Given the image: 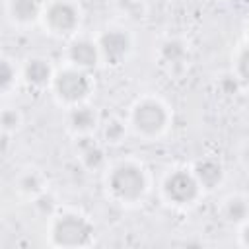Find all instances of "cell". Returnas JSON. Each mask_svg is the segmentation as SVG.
I'll use <instances>...</instances> for the list:
<instances>
[{"label":"cell","mask_w":249,"mask_h":249,"mask_svg":"<svg viewBox=\"0 0 249 249\" xmlns=\"http://www.w3.org/2000/svg\"><path fill=\"white\" fill-rule=\"evenodd\" d=\"M99 124H101L99 115L95 107H91L89 103H82V105L66 109V126L76 138L91 136L99 128Z\"/></svg>","instance_id":"8fae6325"},{"label":"cell","mask_w":249,"mask_h":249,"mask_svg":"<svg viewBox=\"0 0 249 249\" xmlns=\"http://www.w3.org/2000/svg\"><path fill=\"white\" fill-rule=\"evenodd\" d=\"M243 2H245V4H249V0H243Z\"/></svg>","instance_id":"d4e9b609"},{"label":"cell","mask_w":249,"mask_h":249,"mask_svg":"<svg viewBox=\"0 0 249 249\" xmlns=\"http://www.w3.org/2000/svg\"><path fill=\"white\" fill-rule=\"evenodd\" d=\"M128 126L142 140H158L171 124L169 105L158 95H142L128 109Z\"/></svg>","instance_id":"3957f363"},{"label":"cell","mask_w":249,"mask_h":249,"mask_svg":"<svg viewBox=\"0 0 249 249\" xmlns=\"http://www.w3.org/2000/svg\"><path fill=\"white\" fill-rule=\"evenodd\" d=\"M45 0H6V18L14 27H29L41 21Z\"/></svg>","instance_id":"30bf717a"},{"label":"cell","mask_w":249,"mask_h":249,"mask_svg":"<svg viewBox=\"0 0 249 249\" xmlns=\"http://www.w3.org/2000/svg\"><path fill=\"white\" fill-rule=\"evenodd\" d=\"M56 68L45 56H29L21 64V82L31 89H51Z\"/></svg>","instance_id":"9c48e42d"},{"label":"cell","mask_w":249,"mask_h":249,"mask_svg":"<svg viewBox=\"0 0 249 249\" xmlns=\"http://www.w3.org/2000/svg\"><path fill=\"white\" fill-rule=\"evenodd\" d=\"M33 206H35V210L41 214V216H47V218H53L60 208H58V204H56V198L49 193V191H45L43 195H39L37 198H33Z\"/></svg>","instance_id":"44dd1931"},{"label":"cell","mask_w":249,"mask_h":249,"mask_svg":"<svg viewBox=\"0 0 249 249\" xmlns=\"http://www.w3.org/2000/svg\"><path fill=\"white\" fill-rule=\"evenodd\" d=\"M191 169H193V173H195V177L200 183L204 193L216 191L224 183V179H226L224 163L218 158H214V156H202V158L195 160Z\"/></svg>","instance_id":"7c38bea8"},{"label":"cell","mask_w":249,"mask_h":249,"mask_svg":"<svg viewBox=\"0 0 249 249\" xmlns=\"http://www.w3.org/2000/svg\"><path fill=\"white\" fill-rule=\"evenodd\" d=\"M103 185H105L107 196L113 202L121 206H136L148 195L150 177L146 167L138 160L124 158L105 167Z\"/></svg>","instance_id":"6da1fadb"},{"label":"cell","mask_w":249,"mask_h":249,"mask_svg":"<svg viewBox=\"0 0 249 249\" xmlns=\"http://www.w3.org/2000/svg\"><path fill=\"white\" fill-rule=\"evenodd\" d=\"M237 243L249 249V218L241 226H237Z\"/></svg>","instance_id":"7402d4cb"},{"label":"cell","mask_w":249,"mask_h":249,"mask_svg":"<svg viewBox=\"0 0 249 249\" xmlns=\"http://www.w3.org/2000/svg\"><path fill=\"white\" fill-rule=\"evenodd\" d=\"M23 124V115L18 107L14 105H4L2 111H0V128H2V134L4 138L16 134Z\"/></svg>","instance_id":"d6986e66"},{"label":"cell","mask_w":249,"mask_h":249,"mask_svg":"<svg viewBox=\"0 0 249 249\" xmlns=\"http://www.w3.org/2000/svg\"><path fill=\"white\" fill-rule=\"evenodd\" d=\"M95 41L99 47L101 62L107 66H121L123 62H126L134 47L132 33L124 25H117V23L103 27L97 33Z\"/></svg>","instance_id":"52a82bcc"},{"label":"cell","mask_w":249,"mask_h":249,"mask_svg":"<svg viewBox=\"0 0 249 249\" xmlns=\"http://www.w3.org/2000/svg\"><path fill=\"white\" fill-rule=\"evenodd\" d=\"M235 78L239 80L243 91H249V43L239 47V51L235 53V58H233V70Z\"/></svg>","instance_id":"ffe728a7"},{"label":"cell","mask_w":249,"mask_h":249,"mask_svg":"<svg viewBox=\"0 0 249 249\" xmlns=\"http://www.w3.org/2000/svg\"><path fill=\"white\" fill-rule=\"evenodd\" d=\"M78 158L80 163L88 171H99L107 167V154L105 146L91 136H80L78 138Z\"/></svg>","instance_id":"5bb4252c"},{"label":"cell","mask_w":249,"mask_h":249,"mask_svg":"<svg viewBox=\"0 0 249 249\" xmlns=\"http://www.w3.org/2000/svg\"><path fill=\"white\" fill-rule=\"evenodd\" d=\"M245 37H247V43H249V18L245 21Z\"/></svg>","instance_id":"cb8c5ba5"},{"label":"cell","mask_w":249,"mask_h":249,"mask_svg":"<svg viewBox=\"0 0 249 249\" xmlns=\"http://www.w3.org/2000/svg\"><path fill=\"white\" fill-rule=\"evenodd\" d=\"M95 239V226L80 210L60 208L49 218V245L51 247H89Z\"/></svg>","instance_id":"7a4b0ae2"},{"label":"cell","mask_w":249,"mask_h":249,"mask_svg":"<svg viewBox=\"0 0 249 249\" xmlns=\"http://www.w3.org/2000/svg\"><path fill=\"white\" fill-rule=\"evenodd\" d=\"M239 163L243 165L245 171H249V140H245L239 148Z\"/></svg>","instance_id":"603a6c76"},{"label":"cell","mask_w":249,"mask_h":249,"mask_svg":"<svg viewBox=\"0 0 249 249\" xmlns=\"http://www.w3.org/2000/svg\"><path fill=\"white\" fill-rule=\"evenodd\" d=\"M160 191H161V198L169 206H175V208H191L204 195L191 165L189 167L179 165V167L169 169L161 179Z\"/></svg>","instance_id":"5b68a950"},{"label":"cell","mask_w":249,"mask_h":249,"mask_svg":"<svg viewBox=\"0 0 249 249\" xmlns=\"http://www.w3.org/2000/svg\"><path fill=\"white\" fill-rule=\"evenodd\" d=\"M21 82V66L16 64L10 56H2L0 60V93L2 97H8L18 84Z\"/></svg>","instance_id":"e0dca14e"},{"label":"cell","mask_w":249,"mask_h":249,"mask_svg":"<svg viewBox=\"0 0 249 249\" xmlns=\"http://www.w3.org/2000/svg\"><path fill=\"white\" fill-rule=\"evenodd\" d=\"M51 91H53L56 103L62 105L64 109L88 103L93 93L91 72L76 68L66 62L64 66L56 68L53 84H51Z\"/></svg>","instance_id":"277c9868"},{"label":"cell","mask_w":249,"mask_h":249,"mask_svg":"<svg viewBox=\"0 0 249 249\" xmlns=\"http://www.w3.org/2000/svg\"><path fill=\"white\" fill-rule=\"evenodd\" d=\"M128 121L124 119H119V117H111L107 121L101 123V138H103V144H121L128 132Z\"/></svg>","instance_id":"ac0fdd59"},{"label":"cell","mask_w":249,"mask_h":249,"mask_svg":"<svg viewBox=\"0 0 249 249\" xmlns=\"http://www.w3.org/2000/svg\"><path fill=\"white\" fill-rule=\"evenodd\" d=\"M66 62L76 66V68L93 72L101 64V54H99L97 41L89 39V37H76L74 35L72 41L66 47Z\"/></svg>","instance_id":"ba28073f"},{"label":"cell","mask_w":249,"mask_h":249,"mask_svg":"<svg viewBox=\"0 0 249 249\" xmlns=\"http://www.w3.org/2000/svg\"><path fill=\"white\" fill-rule=\"evenodd\" d=\"M16 191L25 196V198H37L39 195H43L45 191H49V183H47V177L35 169V167H29V169H23L18 177H16Z\"/></svg>","instance_id":"2e32d148"},{"label":"cell","mask_w":249,"mask_h":249,"mask_svg":"<svg viewBox=\"0 0 249 249\" xmlns=\"http://www.w3.org/2000/svg\"><path fill=\"white\" fill-rule=\"evenodd\" d=\"M82 23V8L76 0H47L41 16L43 29L58 39L74 37Z\"/></svg>","instance_id":"8992f818"},{"label":"cell","mask_w":249,"mask_h":249,"mask_svg":"<svg viewBox=\"0 0 249 249\" xmlns=\"http://www.w3.org/2000/svg\"><path fill=\"white\" fill-rule=\"evenodd\" d=\"M218 212L224 222L231 226H241L249 218V200L239 193H231L222 198Z\"/></svg>","instance_id":"9a60e30c"},{"label":"cell","mask_w":249,"mask_h":249,"mask_svg":"<svg viewBox=\"0 0 249 249\" xmlns=\"http://www.w3.org/2000/svg\"><path fill=\"white\" fill-rule=\"evenodd\" d=\"M189 60V45L181 37H167L158 47V62L169 74L187 66Z\"/></svg>","instance_id":"4fadbf2b"}]
</instances>
